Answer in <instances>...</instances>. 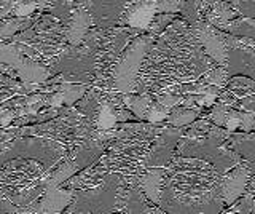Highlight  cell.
Wrapping results in <instances>:
<instances>
[{
	"mask_svg": "<svg viewBox=\"0 0 255 214\" xmlns=\"http://www.w3.org/2000/svg\"><path fill=\"white\" fill-rule=\"evenodd\" d=\"M34 10H35V2H34V0H21V2H18L13 6L14 14H16V16H19V18L29 16V14Z\"/></svg>",
	"mask_w": 255,
	"mask_h": 214,
	"instance_id": "29",
	"label": "cell"
},
{
	"mask_svg": "<svg viewBox=\"0 0 255 214\" xmlns=\"http://www.w3.org/2000/svg\"><path fill=\"white\" fill-rule=\"evenodd\" d=\"M48 102H50L53 107H59L62 102H64V98H62L61 93H56V94H53L50 99H48Z\"/></svg>",
	"mask_w": 255,
	"mask_h": 214,
	"instance_id": "32",
	"label": "cell"
},
{
	"mask_svg": "<svg viewBox=\"0 0 255 214\" xmlns=\"http://www.w3.org/2000/svg\"><path fill=\"white\" fill-rule=\"evenodd\" d=\"M239 16L255 18V0H228Z\"/></svg>",
	"mask_w": 255,
	"mask_h": 214,
	"instance_id": "26",
	"label": "cell"
},
{
	"mask_svg": "<svg viewBox=\"0 0 255 214\" xmlns=\"http://www.w3.org/2000/svg\"><path fill=\"white\" fill-rule=\"evenodd\" d=\"M201 112H203L201 109H193V107L179 104L169 109V114H167L164 123L171 126H177V128H183V126L195 122L196 118L201 115Z\"/></svg>",
	"mask_w": 255,
	"mask_h": 214,
	"instance_id": "14",
	"label": "cell"
},
{
	"mask_svg": "<svg viewBox=\"0 0 255 214\" xmlns=\"http://www.w3.org/2000/svg\"><path fill=\"white\" fill-rule=\"evenodd\" d=\"M21 58V51L18 45H3L0 46V62L13 66Z\"/></svg>",
	"mask_w": 255,
	"mask_h": 214,
	"instance_id": "27",
	"label": "cell"
},
{
	"mask_svg": "<svg viewBox=\"0 0 255 214\" xmlns=\"http://www.w3.org/2000/svg\"><path fill=\"white\" fill-rule=\"evenodd\" d=\"M85 85L78 83H62L61 85V94L64 98V102L69 106H72L74 102H77L80 98L85 94Z\"/></svg>",
	"mask_w": 255,
	"mask_h": 214,
	"instance_id": "21",
	"label": "cell"
},
{
	"mask_svg": "<svg viewBox=\"0 0 255 214\" xmlns=\"http://www.w3.org/2000/svg\"><path fill=\"white\" fill-rule=\"evenodd\" d=\"M228 75H246L255 80V50L228 48Z\"/></svg>",
	"mask_w": 255,
	"mask_h": 214,
	"instance_id": "8",
	"label": "cell"
},
{
	"mask_svg": "<svg viewBox=\"0 0 255 214\" xmlns=\"http://www.w3.org/2000/svg\"><path fill=\"white\" fill-rule=\"evenodd\" d=\"M74 173H75V165L74 163H66L64 166H61L59 170H56L51 174L50 182H48L46 187H58L59 184H62L64 181H67Z\"/></svg>",
	"mask_w": 255,
	"mask_h": 214,
	"instance_id": "23",
	"label": "cell"
},
{
	"mask_svg": "<svg viewBox=\"0 0 255 214\" xmlns=\"http://www.w3.org/2000/svg\"><path fill=\"white\" fill-rule=\"evenodd\" d=\"M220 30L236 37H255V18L236 16L225 22Z\"/></svg>",
	"mask_w": 255,
	"mask_h": 214,
	"instance_id": "16",
	"label": "cell"
},
{
	"mask_svg": "<svg viewBox=\"0 0 255 214\" xmlns=\"http://www.w3.org/2000/svg\"><path fill=\"white\" fill-rule=\"evenodd\" d=\"M225 88L235 98H244L249 94H255V80L246 75H231Z\"/></svg>",
	"mask_w": 255,
	"mask_h": 214,
	"instance_id": "18",
	"label": "cell"
},
{
	"mask_svg": "<svg viewBox=\"0 0 255 214\" xmlns=\"http://www.w3.org/2000/svg\"><path fill=\"white\" fill-rule=\"evenodd\" d=\"M156 101L159 102V104H163L164 107L171 109V107H174V106L182 104L183 94H175V93H169V91L159 93V94H156Z\"/></svg>",
	"mask_w": 255,
	"mask_h": 214,
	"instance_id": "28",
	"label": "cell"
},
{
	"mask_svg": "<svg viewBox=\"0 0 255 214\" xmlns=\"http://www.w3.org/2000/svg\"><path fill=\"white\" fill-rule=\"evenodd\" d=\"M151 96L148 94H128L125 96V102L126 106L129 107L134 115L139 118V120H145L147 117V110L151 104Z\"/></svg>",
	"mask_w": 255,
	"mask_h": 214,
	"instance_id": "19",
	"label": "cell"
},
{
	"mask_svg": "<svg viewBox=\"0 0 255 214\" xmlns=\"http://www.w3.org/2000/svg\"><path fill=\"white\" fill-rule=\"evenodd\" d=\"M98 128L101 130H110L112 126L117 123V115L114 112V109L110 106H102L99 109V114H98Z\"/></svg>",
	"mask_w": 255,
	"mask_h": 214,
	"instance_id": "25",
	"label": "cell"
},
{
	"mask_svg": "<svg viewBox=\"0 0 255 214\" xmlns=\"http://www.w3.org/2000/svg\"><path fill=\"white\" fill-rule=\"evenodd\" d=\"M180 0H155L156 13H179Z\"/></svg>",
	"mask_w": 255,
	"mask_h": 214,
	"instance_id": "30",
	"label": "cell"
},
{
	"mask_svg": "<svg viewBox=\"0 0 255 214\" xmlns=\"http://www.w3.org/2000/svg\"><path fill=\"white\" fill-rule=\"evenodd\" d=\"M222 144L241 155L243 162L255 174V131H233Z\"/></svg>",
	"mask_w": 255,
	"mask_h": 214,
	"instance_id": "7",
	"label": "cell"
},
{
	"mask_svg": "<svg viewBox=\"0 0 255 214\" xmlns=\"http://www.w3.org/2000/svg\"><path fill=\"white\" fill-rule=\"evenodd\" d=\"M182 128L171 125H167L166 128L158 131L156 142L148 150V155L145 158L147 168H166L172 162L175 147H177V142L182 138Z\"/></svg>",
	"mask_w": 255,
	"mask_h": 214,
	"instance_id": "5",
	"label": "cell"
},
{
	"mask_svg": "<svg viewBox=\"0 0 255 214\" xmlns=\"http://www.w3.org/2000/svg\"><path fill=\"white\" fill-rule=\"evenodd\" d=\"M90 22H91V18H90V13L86 10L77 11L67 29V40L72 45H78L85 38L88 29H90Z\"/></svg>",
	"mask_w": 255,
	"mask_h": 214,
	"instance_id": "15",
	"label": "cell"
},
{
	"mask_svg": "<svg viewBox=\"0 0 255 214\" xmlns=\"http://www.w3.org/2000/svg\"><path fill=\"white\" fill-rule=\"evenodd\" d=\"M198 80H201L207 85H214V86H219L220 90H223L227 86L228 80H230V75L227 72V67L223 66H214L211 67L209 70H206V72L198 78Z\"/></svg>",
	"mask_w": 255,
	"mask_h": 214,
	"instance_id": "20",
	"label": "cell"
},
{
	"mask_svg": "<svg viewBox=\"0 0 255 214\" xmlns=\"http://www.w3.org/2000/svg\"><path fill=\"white\" fill-rule=\"evenodd\" d=\"M29 22L22 21V18H14V19H8V21H2L0 22V38L5 37H11L14 35L18 30H21L22 27H26Z\"/></svg>",
	"mask_w": 255,
	"mask_h": 214,
	"instance_id": "24",
	"label": "cell"
},
{
	"mask_svg": "<svg viewBox=\"0 0 255 214\" xmlns=\"http://www.w3.org/2000/svg\"><path fill=\"white\" fill-rule=\"evenodd\" d=\"M13 67L18 70L19 77L26 83H40L48 77V70L43 66H40L35 61L24 59L22 56L14 62Z\"/></svg>",
	"mask_w": 255,
	"mask_h": 214,
	"instance_id": "13",
	"label": "cell"
},
{
	"mask_svg": "<svg viewBox=\"0 0 255 214\" xmlns=\"http://www.w3.org/2000/svg\"><path fill=\"white\" fill-rule=\"evenodd\" d=\"M239 16V14L233 10V6L230 5L228 0H220L214 5V8L206 14V21L211 22L212 26H215L217 29H220L225 22H228L230 19H233Z\"/></svg>",
	"mask_w": 255,
	"mask_h": 214,
	"instance_id": "17",
	"label": "cell"
},
{
	"mask_svg": "<svg viewBox=\"0 0 255 214\" xmlns=\"http://www.w3.org/2000/svg\"><path fill=\"white\" fill-rule=\"evenodd\" d=\"M13 117H14L13 112H8V110H2V112H0V126L8 125V123L13 120Z\"/></svg>",
	"mask_w": 255,
	"mask_h": 214,
	"instance_id": "31",
	"label": "cell"
},
{
	"mask_svg": "<svg viewBox=\"0 0 255 214\" xmlns=\"http://www.w3.org/2000/svg\"><path fill=\"white\" fill-rule=\"evenodd\" d=\"M164 179V168H148L140 178V187L151 203L159 206L161 202V189Z\"/></svg>",
	"mask_w": 255,
	"mask_h": 214,
	"instance_id": "10",
	"label": "cell"
},
{
	"mask_svg": "<svg viewBox=\"0 0 255 214\" xmlns=\"http://www.w3.org/2000/svg\"><path fill=\"white\" fill-rule=\"evenodd\" d=\"M252 176H254L252 170L244 162L238 163L231 170L222 174L220 194H222V200H223V205H225V208L231 203H235L238 198L244 194V190Z\"/></svg>",
	"mask_w": 255,
	"mask_h": 214,
	"instance_id": "6",
	"label": "cell"
},
{
	"mask_svg": "<svg viewBox=\"0 0 255 214\" xmlns=\"http://www.w3.org/2000/svg\"><path fill=\"white\" fill-rule=\"evenodd\" d=\"M222 213L225 214H255V174L251 178L244 194L235 203L227 206Z\"/></svg>",
	"mask_w": 255,
	"mask_h": 214,
	"instance_id": "11",
	"label": "cell"
},
{
	"mask_svg": "<svg viewBox=\"0 0 255 214\" xmlns=\"http://www.w3.org/2000/svg\"><path fill=\"white\" fill-rule=\"evenodd\" d=\"M167 114H169V109L164 107L163 104H159L155 99V101H151V104L147 110L145 120H148V123H163L166 120Z\"/></svg>",
	"mask_w": 255,
	"mask_h": 214,
	"instance_id": "22",
	"label": "cell"
},
{
	"mask_svg": "<svg viewBox=\"0 0 255 214\" xmlns=\"http://www.w3.org/2000/svg\"><path fill=\"white\" fill-rule=\"evenodd\" d=\"M156 14L155 0H139L137 3L131 6L129 13H128V22L131 27L145 30L148 29L151 19Z\"/></svg>",
	"mask_w": 255,
	"mask_h": 214,
	"instance_id": "9",
	"label": "cell"
},
{
	"mask_svg": "<svg viewBox=\"0 0 255 214\" xmlns=\"http://www.w3.org/2000/svg\"><path fill=\"white\" fill-rule=\"evenodd\" d=\"M191 29L196 43L201 46V50L212 58L219 66H227L228 61V46L223 37V30L212 26L206 19H198L193 24H188Z\"/></svg>",
	"mask_w": 255,
	"mask_h": 214,
	"instance_id": "4",
	"label": "cell"
},
{
	"mask_svg": "<svg viewBox=\"0 0 255 214\" xmlns=\"http://www.w3.org/2000/svg\"><path fill=\"white\" fill-rule=\"evenodd\" d=\"M177 154L182 157H195L209 162L219 174L227 173L233 166L243 162V158L235 150L223 146L220 139L215 138H187L182 136L177 142Z\"/></svg>",
	"mask_w": 255,
	"mask_h": 214,
	"instance_id": "2",
	"label": "cell"
},
{
	"mask_svg": "<svg viewBox=\"0 0 255 214\" xmlns=\"http://www.w3.org/2000/svg\"><path fill=\"white\" fill-rule=\"evenodd\" d=\"M179 179H163L159 206L169 213H222L220 176L214 166L195 157L179 155L174 163Z\"/></svg>",
	"mask_w": 255,
	"mask_h": 214,
	"instance_id": "1",
	"label": "cell"
},
{
	"mask_svg": "<svg viewBox=\"0 0 255 214\" xmlns=\"http://www.w3.org/2000/svg\"><path fill=\"white\" fill-rule=\"evenodd\" d=\"M153 34L140 35L132 42V45L126 50L123 58L115 67L114 82L118 91L122 93H132L137 82V74L142 66L143 59L148 54L150 48L153 46Z\"/></svg>",
	"mask_w": 255,
	"mask_h": 214,
	"instance_id": "3",
	"label": "cell"
},
{
	"mask_svg": "<svg viewBox=\"0 0 255 214\" xmlns=\"http://www.w3.org/2000/svg\"><path fill=\"white\" fill-rule=\"evenodd\" d=\"M72 200V194L59 190L58 187H46V195L38 206L42 213H58L62 211Z\"/></svg>",
	"mask_w": 255,
	"mask_h": 214,
	"instance_id": "12",
	"label": "cell"
}]
</instances>
